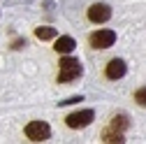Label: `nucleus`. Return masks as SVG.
Masks as SVG:
<instances>
[{"label":"nucleus","mask_w":146,"mask_h":144,"mask_svg":"<svg viewBox=\"0 0 146 144\" xmlns=\"http://www.w3.org/2000/svg\"><path fill=\"white\" fill-rule=\"evenodd\" d=\"M81 63L77 58H60V70H58V84H67V81H74L77 77H81Z\"/></svg>","instance_id":"1"},{"label":"nucleus","mask_w":146,"mask_h":144,"mask_svg":"<svg viewBox=\"0 0 146 144\" xmlns=\"http://www.w3.org/2000/svg\"><path fill=\"white\" fill-rule=\"evenodd\" d=\"M49 135H51V128L44 121H30L26 125V137L30 142H44V139H49Z\"/></svg>","instance_id":"2"},{"label":"nucleus","mask_w":146,"mask_h":144,"mask_svg":"<svg viewBox=\"0 0 146 144\" xmlns=\"http://www.w3.org/2000/svg\"><path fill=\"white\" fill-rule=\"evenodd\" d=\"M114 42H116V33L114 30H107V28L95 30L93 35H90V47H93V49H109Z\"/></svg>","instance_id":"3"},{"label":"nucleus","mask_w":146,"mask_h":144,"mask_svg":"<svg viewBox=\"0 0 146 144\" xmlns=\"http://www.w3.org/2000/svg\"><path fill=\"white\" fill-rule=\"evenodd\" d=\"M95 119V114L93 112H90V109H84V112H74V114H70L67 119H65V123L70 125V128H86V125L90 123V121H93Z\"/></svg>","instance_id":"4"},{"label":"nucleus","mask_w":146,"mask_h":144,"mask_svg":"<svg viewBox=\"0 0 146 144\" xmlns=\"http://www.w3.org/2000/svg\"><path fill=\"white\" fill-rule=\"evenodd\" d=\"M88 19L93 23H104L111 19V9H109V5H102V3H95L88 7Z\"/></svg>","instance_id":"5"},{"label":"nucleus","mask_w":146,"mask_h":144,"mask_svg":"<svg viewBox=\"0 0 146 144\" xmlns=\"http://www.w3.org/2000/svg\"><path fill=\"white\" fill-rule=\"evenodd\" d=\"M125 61H121V58H111L107 63V77L109 79H121L123 75H125Z\"/></svg>","instance_id":"6"},{"label":"nucleus","mask_w":146,"mask_h":144,"mask_svg":"<svg viewBox=\"0 0 146 144\" xmlns=\"http://www.w3.org/2000/svg\"><path fill=\"white\" fill-rule=\"evenodd\" d=\"M74 47H77V42L72 40L70 35H63V37H58L56 44H53V49H56L58 53H72V51H74Z\"/></svg>","instance_id":"7"},{"label":"nucleus","mask_w":146,"mask_h":144,"mask_svg":"<svg viewBox=\"0 0 146 144\" xmlns=\"http://www.w3.org/2000/svg\"><path fill=\"white\" fill-rule=\"evenodd\" d=\"M35 35H37L40 40H51V37H56V28H49V26H42L35 30Z\"/></svg>","instance_id":"8"},{"label":"nucleus","mask_w":146,"mask_h":144,"mask_svg":"<svg viewBox=\"0 0 146 144\" xmlns=\"http://www.w3.org/2000/svg\"><path fill=\"white\" fill-rule=\"evenodd\" d=\"M102 139H104V142H125V139H123V135H121L118 130H114V128L104 130V133H102Z\"/></svg>","instance_id":"9"},{"label":"nucleus","mask_w":146,"mask_h":144,"mask_svg":"<svg viewBox=\"0 0 146 144\" xmlns=\"http://www.w3.org/2000/svg\"><path fill=\"white\" fill-rule=\"evenodd\" d=\"M111 128L118 130V133L125 130V128H127V116H123V114H121V116H114V119H111Z\"/></svg>","instance_id":"10"},{"label":"nucleus","mask_w":146,"mask_h":144,"mask_svg":"<svg viewBox=\"0 0 146 144\" xmlns=\"http://www.w3.org/2000/svg\"><path fill=\"white\" fill-rule=\"evenodd\" d=\"M135 102H137V105H141V107H146V86H144V88H139V91L135 93Z\"/></svg>","instance_id":"11"}]
</instances>
